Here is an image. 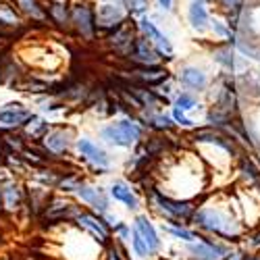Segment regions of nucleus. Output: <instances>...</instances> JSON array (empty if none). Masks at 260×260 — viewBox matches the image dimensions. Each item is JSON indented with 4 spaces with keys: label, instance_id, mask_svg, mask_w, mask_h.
<instances>
[{
    "label": "nucleus",
    "instance_id": "14",
    "mask_svg": "<svg viewBox=\"0 0 260 260\" xmlns=\"http://www.w3.org/2000/svg\"><path fill=\"white\" fill-rule=\"evenodd\" d=\"M13 111H0V127H17L29 119V113L21 111V104H11Z\"/></svg>",
    "mask_w": 260,
    "mask_h": 260
},
{
    "label": "nucleus",
    "instance_id": "24",
    "mask_svg": "<svg viewBox=\"0 0 260 260\" xmlns=\"http://www.w3.org/2000/svg\"><path fill=\"white\" fill-rule=\"evenodd\" d=\"M177 106L181 108V111H191V108L198 106V102H196V98L189 96V94H181V96L177 98Z\"/></svg>",
    "mask_w": 260,
    "mask_h": 260
},
{
    "label": "nucleus",
    "instance_id": "6",
    "mask_svg": "<svg viewBox=\"0 0 260 260\" xmlns=\"http://www.w3.org/2000/svg\"><path fill=\"white\" fill-rule=\"evenodd\" d=\"M77 196L83 200V202H88L92 208L100 210V212H106L108 210V200L106 196L96 189V187H90V185H77Z\"/></svg>",
    "mask_w": 260,
    "mask_h": 260
},
{
    "label": "nucleus",
    "instance_id": "29",
    "mask_svg": "<svg viewBox=\"0 0 260 260\" xmlns=\"http://www.w3.org/2000/svg\"><path fill=\"white\" fill-rule=\"evenodd\" d=\"M125 3L129 5V9H134L138 13H142L146 7H148V0H125Z\"/></svg>",
    "mask_w": 260,
    "mask_h": 260
},
{
    "label": "nucleus",
    "instance_id": "15",
    "mask_svg": "<svg viewBox=\"0 0 260 260\" xmlns=\"http://www.w3.org/2000/svg\"><path fill=\"white\" fill-rule=\"evenodd\" d=\"M132 73H134V77H136L138 81L148 83V85H156V83H160V81L167 79V71L160 69V67H152V69H136V71H132Z\"/></svg>",
    "mask_w": 260,
    "mask_h": 260
},
{
    "label": "nucleus",
    "instance_id": "22",
    "mask_svg": "<svg viewBox=\"0 0 260 260\" xmlns=\"http://www.w3.org/2000/svg\"><path fill=\"white\" fill-rule=\"evenodd\" d=\"M134 248H136V252L140 254V256H148L150 254V248H148V244H146V240L142 237V233L134 227Z\"/></svg>",
    "mask_w": 260,
    "mask_h": 260
},
{
    "label": "nucleus",
    "instance_id": "10",
    "mask_svg": "<svg viewBox=\"0 0 260 260\" xmlns=\"http://www.w3.org/2000/svg\"><path fill=\"white\" fill-rule=\"evenodd\" d=\"M136 229L142 233V237L146 240V244H148V248H150V254H154V252L158 250L160 242H158V235H156L152 223H150L146 216H138V219H136Z\"/></svg>",
    "mask_w": 260,
    "mask_h": 260
},
{
    "label": "nucleus",
    "instance_id": "1",
    "mask_svg": "<svg viewBox=\"0 0 260 260\" xmlns=\"http://www.w3.org/2000/svg\"><path fill=\"white\" fill-rule=\"evenodd\" d=\"M196 225L210 231V233H216L221 237H227V240L235 242L240 237V229H237V223L233 219H229L227 214H223L221 210H210V208H204L200 212H196Z\"/></svg>",
    "mask_w": 260,
    "mask_h": 260
},
{
    "label": "nucleus",
    "instance_id": "23",
    "mask_svg": "<svg viewBox=\"0 0 260 260\" xmlns=\"http://www.w3.org/2000/svg\"><path fill=\"white\" fill-rule=\"evenodd\" d=\"M19 7L23 9L25 13H29L31 17H36V19H42V17H44V13H42L40 7L36 5V0H19Z\"/></svg>",
    "mask_w": 260,
    "mask_h": 260
},
{
    "label": "nucleus",
    "instance_id": "26",
    "mask_svg": "<svg viewBox=\"0 0 260 260\" xmlns=\"http://www.w3.org/2000/svg\"><path fill=\"white\" fill-rule=\"evenodd\" d=\"M169 233L179 237V240H185V242H193V240H196V233H191L187 229H181V227H169Z\"/></svg>",
    "mask_w": 260,
    "mask_h": 260
},
{
    "label": "nucleus",
    "instance_id": "20",
    "mask_svg": "<svg viewBox=\"0 0 260 260\" xmlns=\"http://www.w3.org/2000/svg\"><path fill=\"white\" fill-rule=\"evenodd\" d=\"M212 56H214L216 62H221L225 69H229V71L235 69V54H233V50H231L229 44H227V46H221V48H216V50L212 52Z\"/></svg>",
    "mask_w": 260,
    "mask_h": 260
},
{
    "label": "nucleus",
    "instance_id": "21",
    "mask_svg": "<svg viewBox=\"0 0 260 260\" xmlns=\"http://www.w3.org/2000/svg\"><path fill=\"white\" fill-rule=\"evenodd\" d=\"M0 196L5 198L7 208H15V204H17V200H19V191H17L15 185H5L3 191H0Z\"/></svg>",
    "mask_w": 260,
    "mask_h": 260
},
{
    "label": "nucleus",
    "instance_id": "18",
    "mask_svg": "<svg viewBox=\"0 0 260 260\" xmlns=\"http://www.w3.org/2000/svg\"><path fill=\"white\" fill-rule=\"evenodd\" d=\"M44 144H46V148L50 150V152L60 154V152H64V150H67L69 140H67V134H64V132H52V134H48V136L44 138Z\"/></svg>",
    "mask_w": 260,
    "mask_h": 260
},
{
    "label": "nucleus",
    "instance_id": "8",
    "mask_svg": "<svg viewBox=\"0 0 260 260\" xmlns=\"http://www.w3.org/2000/svg\"><path fill=\"white\" fill-rule=\"evenodd\" d=\"M77 150L81 152V156H85L88 160H92L94 165H98V167H108V158H106V154L102 152V150L98 148V146H94L90 140H85V138H81L79 142H77Z\"/></svg>",
    "mask_w": 260,
    "mask_h": 260
},
{
    "label": "nucleus",
    "instance_id": "16",
    "mask_svg": "<svg viewBox=\"0 0 260 260\" xmlns=\"http://www.w3.org/2000/svg\"><path fill=\"white\" fill-rule=\"evenodd\" d=\"M134 58H138L144 64H154L158 60V54L152 50V46L148 44V40H136L134 46Z\"/></svg>",
    "mask_w": 260,
    "mask_h": 260
},
{
    "label": "nucleus",
    "instance_id": "2",
    "mask_svg": "<svg viewBox=\"0 0 260 260\" xmlns=\"http://www.w3.org/2000/svg\"><path fill=\"white\" fill-rule=\"evenodd\" d=\"M102 138L106 142L115 144V146H132L136 140L142 138V129L136 123L121 121L117 125H111V127L102 129Z\"/></svg>",
    "mask_w": 260,
    "mask_h": 260
},
{
    "label": "nucleus",
    "instance_id": "4",
    "mask_svg": "<svg viewBox=\"0 0 260 260\" xmlns=\"http://www.w3.org/2000/svg\"><path fill=\"white\" fill-rule=\"evenodd\" d=\"M187 252L193 256V260H219L227 254V250L219 244H212V242H193L187 246Z\"/></svg>",
    "mask_w": 260,
    "mask_h": 260
},
{
    "label": "nucleus",
    "instance_id": "28",
    "mask_svg": "<svg viewBox=\"0 0 260 260\" xmlns=\"http://www.w3.org/2000/svg\"><path fill=\"white\" fill-rule=\"evenodd\" d=\"M50 13L56 17V21H60V23H62L64 19H67V11H64L62 5H52V7H50Z\"/></svg>",
    "mask_w": 260,
    "mask_h": 260
},
{
    "label": "nucleus",
    "instance_id": "5",
    "mask_svg": "<svg viewBox=\"0 0 260 260\" xmlns=\"http://www.w3.org/2000/svg\"><path fill=\"white\" fill-rule=\"evenodd\" d=\"M196 140L216 144V146H221V148L225 150V152H229V154H237V156H240V150H237L235 142H231V140H229L227 136H223V134L212 132V129H200V132H196Z\"/></svg>",
    "mask_w": 260,
    "mask_h": 260
},
{
    "label": "nucleus",
    "instance_id": "9",
    "mask_svg": "<svg viewBox=\"0 0 260 260\" xmlns=\"http://www.w3.org/2000/svg\"><path fill=\"white\" fill-rule=\"evenodd\" d=\"M189 23L193 29L202 31L208 25V11H206V0H191L189 5Z\"/></svg>",
    "mask_w": 260,
    "mask_h": 260
},
{
    "label": "nucleus",
    "instance_id": "19",
    "mask_svg": "<svg viewBox=\"0 0 260 260\" xmlns=\"http://www.w3.org/2000/svg\"><path fill=\"white\" fill-rule=\"evenodd\" d=\"M73 19H75L77 27L81 29V34L92 36V13H90L88 7H77L73 11Z\"/></svg>",
    "mask_w": 260,
    "mask_h": 260
},
{
    "label": "nucleus",
    "instance_id": "25",
    "mask_svg": "<svg viewBox=\"0 0 260 260\" xmlns=\"http://www.w3.org/2000/svg\"><path fill=\"white\" fill-rule=\"evenodd\" d=\"M150 125L156 127V129H169L173 125V121L165 115H150Z\"/></svg>",
    "mask_w": 260,
    "mask_h": 260
},
{
    "label": "nucleus",
    "instance_id": "12",
    "mask_svg": "<svg viewBox=\"0 0 260 260\" xmlns=\"http://www.w3.org/2000/svg\"><path fill=\"white\" fill-rule=\"evenodd\" d=\"M77 223L83 229H88L94 237H98L100 242H106L108 240V229L96 219V216H92V214H77Z\"/></svg>",
    "mask_w": 260,
    "mask_h": 260
},
{
    "label": "nucleus",
    "instance_id": "7",
    "mask_svg": "<svg viewBox=\"0 0 260 260\" xmlns=\"http://www.w3.org/2000/svg\"><path fill=\"white\" fill-rule=\"evenodd\" d=\"M179 81H181V85H185V88H189V90H198V92L204 90V88H206V83H208L204 71H200L198 67H185V69H181V73H179Z\"/></svg>",
    "mask_w": 260,
    "mask_h": 260
},
{
    "label": "nucleus",
    "instance_id": "32",
    "mask_svg": "<svg viewBox=\"0 0 260 260\" xmlns=\"http://www.w3.org/2000/svg\"><path fill=\"white\" fill-rule=\"evenodd\" d=\"M158 5H160L165 11H171V9H173V0H158Z\"/></svg>",
    "mask_w": 260,
    "mask_h": 260
},
{
    "label": "nucleus",
    "instance_id": "30",
    "mask_svg": "<svg viewBox=\"0 0 260 260\" xmlns=\"http://www.w3.org/2000/svg\"><path fill=\"white\" fill-rule=\"evenodd\" d=\"M34 123H36L34 127H31V125L27 127V132H29L31 136H38L40 132H44V129H46V123H44V121H40V119H34Z\"/></svg>",
    "mask_w": 260,
    "mask_h": 260
},
{
    "label": "nucleus",
    "instance_id": "31",
    "mask_svg": "<svg viewBox=\"0 0 260 260\" xmlns=\"http://www.w3.org/2000/svg\"><path fill=\"white\" fill-rule=\"evenodd\" d=\"M248 240H250V246H252V248H260V225L250 233Z\"/></svg>",
    "mask_w": 260,
    "mask_h": 260
},
{
    "label": "nucleus",
    "instance_id": "27",
    "mask_svg": "<svg viewBox=\"0 0 260 260\" xmlns=\"http://www.w3.org/2000/svg\"><path fill=\"white\" fill-rule=\"evenodd\" d=\"M173 119H175L179 125H183V127H191L193 123L183 115V111H181V108L179 106H175V108H173Z\"/></svg>",
    "mask_w": 260,
    "mask_h": 260
},
{
    "label": "nucleus",
    "instance_id": "3",
    "mask_svg": "<svg viewBox=\"0 0 260 260\" xmlns=\"http://www.w3.org/2000/svg\"><path fill=\"white\" fill-rule=\"evenodd\" d=\"M152 202L167 214L171 219H189L193 214V204L191 202H177V200H171L162 193L154 191L152 193Z\"/></svg>",
    "mask_w": 260,
    "mask_h": 260
},
{
    "label": "nucleus",
    "instance_id": "13",
    "mask_svg": "<svg viewBox=\"0 0 260 260\" xmlns=\"http://www.w3.org/2000/svg\"><path fill=\"white\" fill-rule=\"evenodd\" d=\"M140 27L144 29V34L148 36V40H152L154 44L160 48V52H167V54H173V48H171V44H169V40L154 27V23H150L148 19H142L140 21Z\"/></svg>",
    "mask_w": 260,
    "mask_h": 260
},
{
    "label": "nucleus",
    "instance_id": "17",
    "mask_svg": "<svg viewBox=\"0 0 260 260\" xmlns=\"http://www.w3.org/2000/svg\"><path fill=\"white\" fill-rule=\"evenodd\" d=\"M111 193L117 198V200H121L123 204H127L129 208H138V198L134 196V191L129 189L123 181H117V183H113V187H111Z\"/></svg>",
    "mask_w": 260,
    "mask_h": 260
},
{
    "label": "nucleus",
    "instance_id": "11",
    "mask_svg": "<svg viewBox=\"0 0 260 260\" xmlns=\"http://www.w3.org/2000/svg\"><path fill=\"white\" fill-rule=\"evenodd\" d=\"M96 19H98V25H102V27H117L123 21V11L113 5H104V7H100Z\"/></svg>",
    "mask_w": 260,
    "mask_h": 260
}]
</instances>
